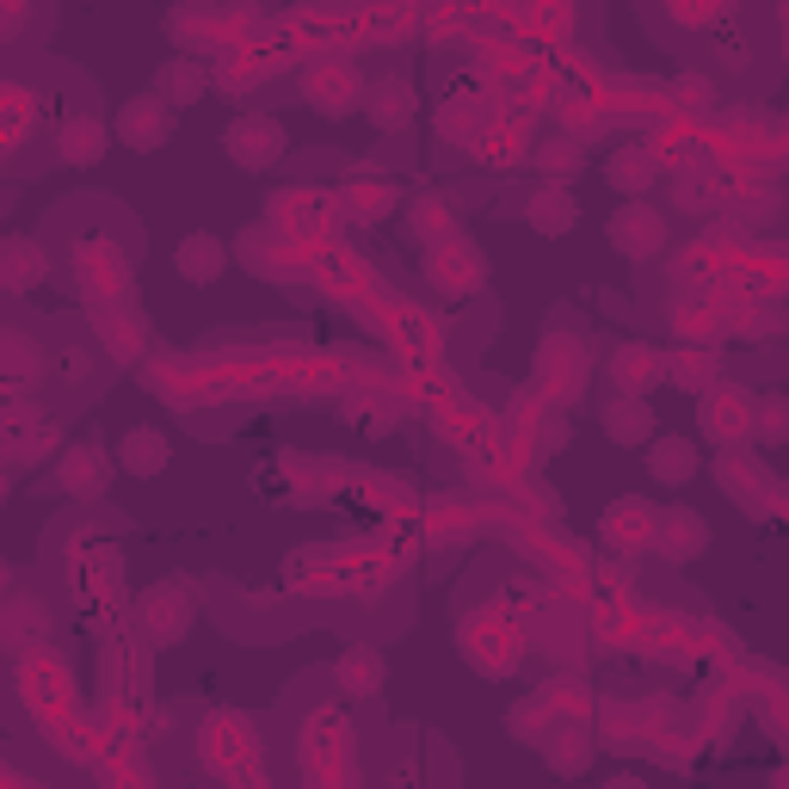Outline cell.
<instances>
[{
  "label": "cell",
  "instance_id": "8992f818",
  "mask_svg": "<svg viewBox=\"0 0 789 789\" xmlns=\"http://www.w3.org/2000/svg\"><path fill=\"white\" fill-rule=\"evenodd\" d=\"M124 136H129L136 148H155L160 136H167V112H160V105H143V100H136V105L124 112Z\"/></svg>",
  "mask_w": 789,
  "mask_h": 789
},
{
  "label": "cell",
  "instance_id": "8fae6325",
  "mask_svg": "<svg viewBox=\"0 0 789 789\" xmlns=\"http://www.w3.org/2000/svg\"><path fill=\"white\" fill-rule=\"evenodd\" d=\"M537 222H549V229H568V222H574V210H568V204H549V210H531Z\"/></svg>",
  "mask_w": 789,
  "mask_h": 789
},
{
  "label": "cell",
  "instance_id": "7c38bea8",
  "mask_svg": "<svg viewBox=\"0 0 789 789\" xmlns=\"http://www.w3.org/2000/svg\"><path fill=\"white\" fill-rule=\"evenodd\" d=\"M0 592H7V561H0Z\"/></svg>",
  "mask_w": 789,
  "mask_h": 789
},
{
  "label": "cell",
  "instance_id": "ba28073f",
  "mask_svg": "<svg viewBox=\"0 0 789 789\" xmlns=\"http://www.w3.org/2000/svg\"><path fill=\"white\" fill-rule=\"evenodd\" d=\"M647 426H654V414H647V402L642 395H623L617 407H611V432H617V438H647Z\"/></svg>",
  "mask_w": 789,
  "mask_h": 789
},
{
  "label": "cell",
  "instance_id": "3957f363",
  "mask_svg": "<svg viewBox=\"0 0 789 789\" xmlns=\"http://www.w3.org/2000/svg\"><path fill=\"white\" fill-rule=\"evenodd\" d=\"M661 543H666V556H673V561H691V556H704V549H709V525L697 512H685V506H678V512L666 518Z\"/></svg>",
  "mask_w": 789,
  "mask_h": 789
},
{
  "label": "cell",
  "instance_id": "6da1fadb",
  "mask_svg": "<svg viewBox=\"0 0 789 789\" xmlns=\"http://www.w3.org/2000/svg\"><path fill=\"white\" fill-rule=\"evenodd\" d=\"M284 155V129L266 124V117H247V124L229 129V160L235 167H272Z\"/></svg>",
  "mask_w": 789,
  "mask_h": 789
},
{
  "label": "cell",
  "instance_id": "30bf717a",
  "mask_svg": "<svg viewBox=\"0 0 789 789\" xmlns=\"http://www.w3.org/2000/svg\"><path fill=\"white\" fill-rule=\"evenodd\" d=\"M69 481H93V488H105V457L93 463V457H74L69 463Z\"/></svg>",
  "mask_w": 789,
  "mask_h": 789
},
{
  "label": "cell",
  "instance_id": "9c48e42d",
  "mask_svg": "<svg viewBox=\"0 0 789 789\" xmlns=\"http://www.w3.org/2000/svg\"><path fill=\"white\" fill-rule=\"evenodd\" d=\"M62 155H69V160L105 155V129H100V124H69V136H62Z\"/></svg>",
  "mask_w": 789,
  "mask_h": 789
},
{
  "label": "cell",
  "instance_id": "4fadbf2b",
  "mask_svg": "<svg viewBox=\"0 0 789 789\" xmlns=\"http://www.w3.org/2000/svg\"><path fill=\"white\" fill-rule=\"evenodd\" d=\"M0 500H7V475H0Z\"/></svg>",
  "mask_w": 789,
  "mask_h": 789
},
{
  "label": "cell",
  "instance_id": "52a82bcc",
  "mask_svg": "<svg viewBox=\"0 0 789 789\" xmlns=\"http://www.w3.org/2000/svg\"><path fill=\"white\" fill-rule=\"evenodd\" d=\"M691 469H697V450H691L685 438H666V445L654 450V475H661L666 488H678V481H685Z\"/></svg>",
  "mask_w": 789,
  "mask_h": 789
},
{
  "label": "cell",
  "instance_id": "5b68a950",
  "mask_svg": "<svg viewBox=\"0 0 789 789\" xmlns=\"http://www.w3.org/2000/svg\"><path fill=\"white\" fill-rule=\"evenodd\" d=\"M124 469L129 475H155V469H167V432L160 426H136L124 438Z\"/></svg>",
  "mask_w": 789,
  "mask_h": 789
},
{
  "label": "cell",
  "instance_id": "277c9868",
  "mask_svg": "<svg viewBox=\"0 0 789 789\" xmlns=\"http://www.w3.org/2000/svg\"><path fill=\"white\" fill-rule=\"evenodd\" d=\"M216 272H222V241H216V235H186V241H179V278L210 284Z\"/></svg>",
  "mask_w": 789,
  "mask_h": 789
},
{
  "label": "cell",
  "instance_id": "5bb4252c",
  "mask_svg": "<svg viewBox=\"0 0 789 789\" xmlns=\"http://www.w3.org/2000/svg\"><path fill=\"white\" fill-rule=\"evenodd\" d=\"M611 789H635V783H611Z\"/></svg>",
  "mask_w": 789,
  "mask_h": 789
},
{
  "label": "cell",
  "instance_id": "7a4b0ae2",
  "mask_svg": "<svg viewBox=\"0 0 789 789\" xmlns=\"http://www.w3.org/2000/svg\"><path fill=\"white\" fill-rule=\"evenodd\" d=\"M611 241L623 247V253H654L661 247V216L642 210V204H630V210L617 216V229H611Z\"/></svg>",
  "mask_w": 789,
  "mask_h": 789
}]
</instances>
